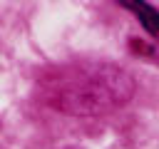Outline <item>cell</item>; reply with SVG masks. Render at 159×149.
I'll return each instance as SVG.
<instances>
[{
	"instance_id": "6da1fadb",
	"label": "cell",
	"mask_w": 159,
	"mask_h": 149,
	"mask_svg": "<svg viewBox=\"0 0 159 149\" xmlns=\"http://www.w3.org/2000/svg\"><path fill=\"white\" fill-rule=\"evenodd\" d=\"M134 94L132 74L112 62L57 67L42 79V97L70 117H99L124 107Z\"/></svg>"
},
{
	"instance_id": "7a4b0ae2",
	"label": "cell",
	"mask_w": 159,
	"mask_h": 149,
	"mask_svg": "<svg viewBox=\"0 0 159 149\" xmlns=\"http://www.w3.org/2000/svg\"><path fill=\"white\" fill-rule=\"evenodd\" d=\"M122 7L129 10V12H134L137 20H139V25L159 42V10L157 7L147 5V2H122Z\"/></svg>"
}]
</instances>
